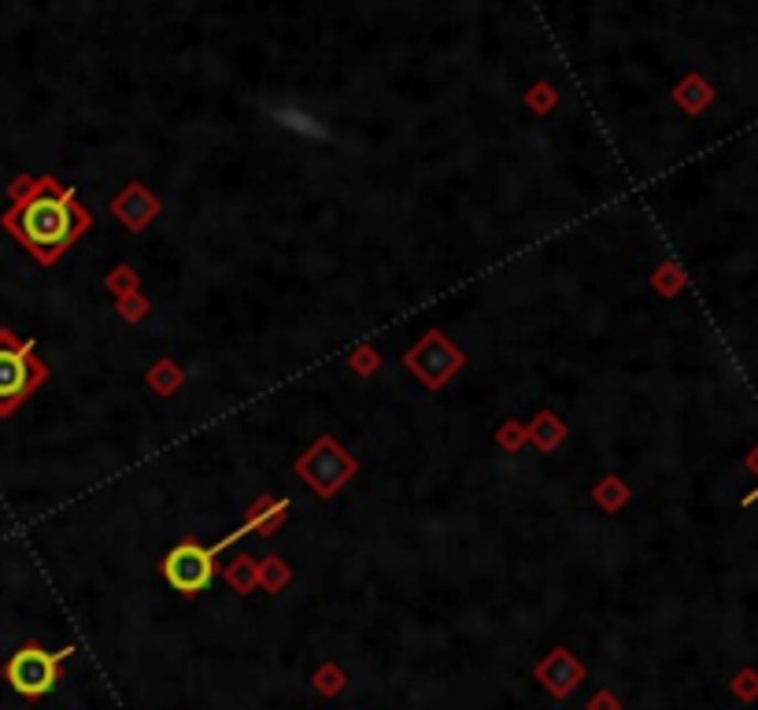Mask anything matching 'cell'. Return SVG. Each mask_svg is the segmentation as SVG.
<instances>
[{
  "label": "cell",
  "instance_id": "3957f363",
  "mask_svg": "<svg viewBox=\"0 0 758 710\" xmlns=\"http://www.w3.org/2000/svg\"><path fill=\"white\" fill-rule=\"evenodd\" d=\"M163 574L178 592H189V596H193V592L207 589V581H212V574H215L212 551L200 548V544H178L171 555H167Z\"/></svg>",
  "mask_w": 758,
  "mask_h": 710
},
{
  "label": "cell",
  "instance_id": "277c9868",
  "mask_svg": "<svg viewBox=\"0 0 758 710\" xmlns=\"http://www.w3.org/2000/svg\"><path fill=\"white\" fill-rule=\"evenodd\" d=\"M30 381H34V367L26 359V348L0 341V411H12L15 400L26 396Z\"/></svg>",
  "mask_w": 758,
  "mask_h": 710
},
{
  "label": "cell",
  "instance_id": "6da1fadb",
  "mask_svg": "<svg viewBox=\"0 0 758 710\" xmlns=\"http://www.w3.org/2000/svg\"><path fill=\"white\" fill-rule=\"evenodd\" d=\"M82 222L86 219H78V211L67 197L38 193V197L26 200L23 211H19L15 226H19V233H23V241L30 248H38L49 256V252H60L71 237H75Z\"/></svg>",
  "mask_w": 758,
  "mask_h": 710
},
{
  "label": "cell",
  "instance_id": "7a4b0ae2",
  "mask_svg": "<svg viewBox=\"0 0 758 710\" xmlns=\"http://www.w3.org/2000/svg\"><path fill=\"white\" fill-rule=\"evenodd\" d=\"M60 659H63V651L49 655L41 648H23V651H15L12 663H8V681H12L15 692H23V696H45L52 692V685H56V677H60Z\"/></svg>",
  "mask_w": 758,
  "mask_h": 710
}]
</instances>
